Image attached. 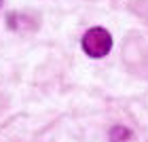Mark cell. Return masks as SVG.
Here are the masks:
<instances>
[{
  "instance_id": "obj_1",
  "label": "cell",
  "mask_w": 148,
  "mask_h": 142,
  "mask_svg": "<svg viewBox=\"0 0 148 142\" xmlns=\"http://www.w3.org/2000/svg\"><path fill=\"white\" fill-rule=\"evenodd\" d=\"M80 45H83V51L89 57L99 59V57H106L110 53V49H112V36H110V32L106 28H91V30L85 32Z\"/></svg>"
},
{
  "instance_id": "obj_2",
  "label": "cell",
  "mask_w": 148,
  "mask_h": 142,
  "mask_svg": "<svg viewBox=\"0 0 148 142\" xmlns=\"http://www.w3.org/2000/svg\"><path fill=\"white\" fill-rule=\"evenodd\" d=\"M129 136H131V132L123 125H116V127L110 130V142H125Z\"/></svg>"
}]
</instances>
